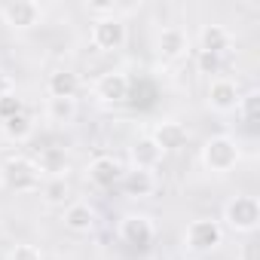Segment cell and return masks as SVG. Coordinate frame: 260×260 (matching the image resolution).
Wrapping results in <instances>:
<instances>
[{
	"instance_id": "cell-1",
	"label": "cell",
	"mask_w": 260,
	"mask_h": 260,
	"mask_svg": "<svg viewBox=\"0 0 260 260\" xmlns=\"http://www.w3.org/2000/svg\"><path fill=\"white\" fill-rule=\"evenodd\" d=\"M43 184V175L34 162V156H25V153H13L0 162V187L16 193V196H28V193H37Z\"/></svg>"
},
{
	"instance_id": "cell-2",
	"label": "cell",
	"mask_w": 260,
	"mask_h": 260,
	"mask_svg": "<svg viewBox=\"0 0 260 260\" xmlns=\"http://www.w3.org/2000/svg\"><path fill=\"white\" fill-rule=\"evenodd\" d=\"M220 226L239 233V236H251L257 226H260V202L257 196L251 193H239V196H230L223 202V211H220Z\"/></svg>"
},
{
	"instance_id": "cell-3",
	"label": "cell",
	"mask_w": 260,
	"mask_h": 260,
	"mask_svg": "<svg viewBox=\"0 0 260 260\" xmlns=\"http://www.w3.org/2000/svg\"><path fill=\"white\" fill-rule=\"evenodd\" d=\"M205 172L211 175H230L239 162H242V147L233 135H211L205 144H202V153H199Z\"/></svg>"
},
{
	"instance_id": "cell-4",
	"label": "cell",
	"mask_w": 260,
	"mask_h": 260,
	"mask_svg": "<svg viewBox=\"0 0 260 260\" xmlns=\"http://www.w3.org/2000/svg\"><path fill=\"white\" fill-rule=\"evenodd\" d=\"M184 245L190 254H211L223 245V226L214 217H196L184 230Z\"/></svg>"
},
{
	"instance_id": "cell-5",
	"label": "cell",
	"mask_w": 260,
	"mask_h": 260,
	"mask_svg": "<svg viewBox=\"0 0 260 260\" xmlns=\"http://www.w3.org/2000/svg\"><path fill=\"white\" fill-rule=\"evenodd\" d=\"M92 95H95V101L104 104V107L125 104L128 95H132V80H128L125 71L110 68V71H104V74L95 77V83H92Z\"/></svg>"
},
{
	"instance_id": "cell-6",
	"label": "cell",
	"mask_w": 260,
	"mask_h": 260,
	"mask_svg": "<svg viewBox=\"0 0 260 260\" xmlns=\"http://www.w3.org/2000/svg\"><path fill=\"white\" fill-rule=\"evenodd\" d=\"M43 7L37 4V0H13V4H4L0 7V19H4V25L16 34H28L34 28H40L43 22Z\"/></svg>"
},
{
	"instance_id": "cell-7",
	"label": "cell",
	"mask_w": 260,
	"mask_h": 260,
	"mask_svg": "<svg viewBox=\"0 0 260 260\" xmlns=\"http://www.w3.org/2000/svg\"><path fill=\"white\" fill-rule=\"evenodd\" d=\"M116 236L128 245V248H150L153 239H156V223L150 214H138V211H128L119 217V226H116Z\"/></svg>"
},
{
	"instance_id": "cell-8",
	"label": "cell",
	"mask_w": 260,
	"mask_h": 260,
	"mask_svg": "<svg viewBox=\"0 0 260 260\" xmlns=\"http://www.w3.org/2000/svg\"><path fill=\"white\" fill-rule=\"evenodd\" d=\"M89 40L98 52H119L125 43H128V28L119 16H110V19H95L92 22V31H89Z\"/></svg>"
},
{
	"instance_id": "cell-9",
	"label": "cell",
	"mask_w": 260,
	"mask_h": 260,
	"mask_svg": "<svg viewBox=\"0 0 260 260\" xmlns=\"http://www.w3.org/2000/svg\"><path fill=\"white\" fill-rule=\"evenodd\" d=\"M239 98H242V89H239V83L233 80V77H226V74H217V77H211L208 80V89H205V104H208V110H214V113H233L236 110V104H239Z\"/></svg>"
},
{
	"instance_id": "cell-10",
	"label": "cell",
	"mask_w": 260,
	"mask_h": 260,
	"mask_svg": "<svg viewBox=\"0 0 260 260\" xmlns=\"http://www.w3.org/2000/svg\"><path fill=\"white\" fill-rule=\"evenodd\" d=\"M156 55H159L166 64L184 61V58L190 55V34H187L181 25H166V28L156 34Z\"/></svg>"
},
{
	"instance_id": "cell-11",
	"label": "cell",
	"mask_w": 260,
	"mask_h": 260,
	"mask_svg": "<svg viewBox=\"0 0 260 260\" xmlns=\"http://www.w3.org/2000/svg\"><path fill=\"white\" fill-rule=\"evenodd\" d=\"M162 159H166V153H162V147L153 141L150 132L138 135V138L132 141V147H128V166H132L135 172H156V169L162 166Z\"/></svg>"
},
{
	"instance_id": "cell-12",
	"label": "cell",
	"mask_w": 260,
	"mask_h": 260,
	"mask_svg": "<svg viewBox=\"0 0 260 260\" xmlns=\"http://www.w3.org/2000/svg\"><path fill=\"white\" fill-rule=\"evenodd\" d=\"M119 178H122V162H119L116 156L101 153V156H92L89 166H86V181H89L92 187H98V190L116 187Z\"/></svg>"
},
{
	"instance_id": "cell-13",
	"label": "cell",
	"mask_w": 260,
	"mask_h": 260,
	"mask_svg": "<svg viewBox=\"0 0 260 260\" xmlns=\"http://www.w3.org/2000/svg\"><path fill=\"white\" fill-rule=\"evenodd\" d=\"M61 223L68 233H77V236H89L95 226H98V211L86 202V199H71L61 211Z\"/></svg>"
},
{
	"instance_id": "cell-14",
	"label": "cell",
	"mask_w": 260,
	"mask_h": 260,
	"mask_svg": "<svg viewBox=\"0 0 260 260\" xmlns=\"http://www.w3.org/2000/svg\"><path fill=\"white\" fill-rule=\"evenodd\" d=\"M150 135L162 147V153H175V150H184L190 144V128L181 119H159Z\"/></svg>"
},
{
	"instance_id": "cell-15",
	"label": "cell",
	"mask_w": 260,
	"mask_h": 260,
	"mask_svg": "<svg viewBox=\"0 0 260 260\" xmlns=\"http://www.w3.org/2000/svg\"><path fill=\"white\" fill-rule=\"evenodd\" d=\"M230 49H233V34H230V28L214 25V22H211V25H202V31H199V52L223 58Z\"/></svg>"
},
{
	"instance_id": "cell-16",
	"label": "cell",
	"mask_w": 260,
	"mask_h": 260,
	"mask_svg": "<svg viewBox=\"0 0 260 260\" xmlns=\"http://www.w3.org/2000/svg\"><path fill=\"white\" fill-rule=\"evenodd\" d=\"M34 162H37L43 181H49V178H68V172H71V156L64 153V147H43L34 156Z\"/></svg>"
},
{
	"instance_id": "cell-17",
	"label": "cell",
	"mask_w": 260,
	"mask_h": 260,
	"mask_svg": "<svg viewBox=\"0 0 260 260\" xmlns=\"http://www.w3.org/2000/svg\"><path fill=\"white\" fill-rule=\"evenodd\" d=\"M119 187H122V193L128 199H150L156 193V178H153V172H135V169H128V172H122Z\"/></svg>"
},
{
	"instance_id": "cell-18",
	"label": "cell",
	"mask_w": 260,
	"mask_h": 260,
	"mask_svg": "<svg viewBox=\"0 0 260 260\" xmlns=\"http://www.w3.org/2000/svg\"><path fill=\"white\" fill-rule=\"evenodd\" d=\"M80 92V77L68 68H55L46 77V95L49 98H77Z\"/></svg>"
},
{
	"instance_id": "cell-19",
	"label": "cell",
	"mask_w": 260,
	"mask_h": 260,
	"mask_svg": "<svg viewBox=\"0 0 260 260\" xmlns=\"http://www.w3.org/2000/svg\"><path fill=\"white\" fill-rule=\"evenodd\" d=\"M34 128H37V125H34V119H31L28 110H22V113H16L13 119H4V122H0V132H4V138L13 141V144H25V141H31Z\"/></svg>"
},
{
	"instance_id": "cell-20",
	"label": "cell",
	"mask_w": 260,
	"mask_h": 260,
	"mask_svg": "<svg viewBox=\"0 0 260 260\" xmlns=\"http://www.w3.org/2000/svg\"><path fill=\"white\" fill-rule=\"evenodd\" d=\"M77 98H46V119L52 125H71L77 119Z\"/></svg>"
},
{
	"instance_id": "cell-21",
	"label": "cell",
	"mask_w": 260,
	"mask_h": 260,
	"mask_svg": "<svg viewBox=\"0 0 260 260\" xmlns=\"http://www.w3.org/2000/svg\"><path fill=\"white\" fill-rule=\"evenodd\" d=\"M37 193L43 196L46 205H61V208H64V205L71 202V184H68V178H49V181L40 184Z\"/></svg>"
},
{
	"instance_id": "cell-22",
	"label": "cell",
	"mask_w": 260,
	"mask_h": 260,
	"mask_svg": "<svg viewBox=\"0 0 260 260\" xmlns=\"http://www.w3.org/2000/svg\"><path fill=\"white\" fill-rule=\"evenodd\" d=\"M236 113H239V119H242L245 125H254L257 116H260V92H257V89L242 92V98H239V104H236Z\"/></svg>"
},
{
	"instance_id": "cell-23",
	"label": "cell",
	"mask_w": 260,
	"mask_h": 260,
	"mask_svg": "<svg viewBox=\"0 0 260 260\" xmlns=\"http://www.w3.org/2000/svg\"><path fill=\"white\" fill-rule=\"evenodd\" d=\"M4 260H43V251L37 245H31V242H19V245H13L7 251Z\"/></svg>"
},
{
	"instance_id": "cell-24",
	"label": "cell",
	"mask_w": 260,
	"mask_h": 260,
	"mask_svg": "<svg viewBox=\"0 0 260 260\" xmlns=\"http://www.w3.org/2000/svg\"><path fill=\"white\" fill-rule=\"evenodd\" d=\"M22 110H25V101H22L16 92H10V95L0 98V122H4V119H13V116L22 113Z\"/></svg>"
},
{
	"instance_id": "cell-25",
	"label": "cell",
	"mask_w": 260,
	"mask_h": 260,
	"mask_svg": "<svg viewBox=\"0 0 260 260\" xmlns=\"http://www.w3.org/2000/svg\"><path fill=\"white\" fill-rule=\"evenodd\" d=\"M220 64H223V58L199 52V71H205V74H220Z\"/></svg>"
},
{
	"instance_id": "cell-26",
	"label": "cell",
	"mask_w": 260,
	"mask_h": 260,
	"mask_svg": "<svg viewBox=\"0 0 260 260\" xmlns=\"http://www.w3.org/2000/svg\"><path fill=\"white\" fill-rule=\"evenodd\" d=\"M10 92H16V83H13V77L7 71H0V98L10 95Z\"/></svg>"
}]
</instances>
